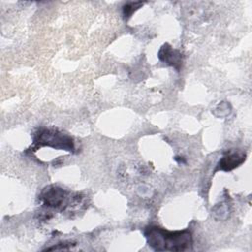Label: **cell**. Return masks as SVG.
<instances>
[{"instance_id": "obj_1", "label": "cell", "mask_w": 252, "mask_h": 252, "mask_svg": "<svg viewBox=\"0 0 252 252\" xmlns=\"http://www.w3.org/2000/svg\"><path fill=\"white\" fill-rule=\"evenodd\" d=\"M144 235L148 245L156 251H187L193 244L189 230L169 231L159 226H148Z\"/></svg>"}, {"instance_id": "obj_2", "label": "cell", "mask_w": 252, "mask_h": 252, "mask_svg": "<svg viewBox=\"0 0 252 252\" xmlns=\"http://www.w3.org/2000/svg\"><path fill=\"white\" fill-rule=\"evenodd\" d=\"M33 147H51L57 150L74 152V140L67 134L56 129L41 128L33 135Z\"/></svg>"}, {"instance_id": "obj_3", "label": "cell", "mask_w": 252, "mask_h": 252, "mask_svg": "<svg viewBox=\"0 0 252 252\" xmlns=\"http://www.w3.org/2000/svg\"><path fill=\"white\" fill-rule=\"evenodd\" d=\"M68 197L69 193L66 190L50 185L42 190L39 198L45 206L63 210L68 206Z\"/></svg>"}, {"instance_id": "obj_4", "label": "cell", "mask_w": 252, "mask_h": 252, "mask_svg": "<svg viewBox=\"0 0 252 252\" xmlns=\"http://www.w3.org/2000/svg\"><path fill=\"white\" fill-rule=\"evenodd\" d=\"M158 58L160 61L173 67L177 71L180 70V67L182 65L181 53L178 50L172 48L169 44L165 43L160 47L158 51Z\"/></svg>"}, {"instance_id": "obj_5", "label": "cell", "mask_w": 252, "mask_h": 252, "mask_svg": "<svg viewBox=\"0 0 252 252\" xmlns=\"http://www.w3.org/2000/svg\"><path fill=\"white\" fill-rule=\"evenodd\" d=\"M245 154L240 152L227 153L219 161L218 169L223 171H230L242 164L245 160Z\"/></svg>"}, {"instance_id": "obj_6", "label": "cell", "mask_w": 252, "mask_h": 252, "mask_svg": "<svg viewBox=\"0 0 252 252\" xmlns=\"http://www.w3.org/2000/svg\"><path fill=\"white\" fill-rule=\"evenodd\" d=\"M143 5V3L141 2H135V3H129L126 4L123 7V15L125 18H129L137 9H139L141 6Z\"/></svg>"}]
</instances>
